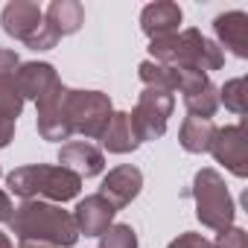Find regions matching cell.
<instances>
[{"mask_svg":"<svg viewBox=\"0 0 248 248\" xmlns=\"http://www.w3.org/2000/svg\"><path fill=\"white\" fill-rule=\"evenodd\" d=\"M172 108H175V96L170 91L143 88V93L138 96V105L129 111L135 135L140 143H152V140L167 135V123L172 117Z\"/></svg>","mask_w":248,"mask_h":248,"instance_id":"cell-6","label":"cell"},{"mask_svg":"<svg viewBox=\"0 0 248 248\" xmlns=\"http://www.w3.org/2000/svg\"><path fill=\"white\" fill-rule=\"evenodd\" d=\"M6 187L9 193L21 196L24 202L38 199V202H50V204H62L70 202L82 193V178L73 175L64 167H50V164H30V167H18L6 175Z\"/></svg>","mask_w":248,"mask_h":248,"instance_id":"cell-3","label":"cell"},{"mask_svg":"<svg viewBox=\"0 0 248 248\" xmlns=\"http://www.w3.org/2000/svg\"><path fill=\"white\" fill-rule=\"evenodd\" d=\"M149 59L167 67H190V70H202L210 76V70H219L225 64V53L216 41L204 38L199 30H181L164 38H152L149 41Z\"/></svg>","mask_w":248,"mask_h":248,"instance_id":"cell-2","label":"cell"},{"mask_svg":"<svg viewBox=\"0 0 248 248\" xmlns=\"http://www.w3.org/2000/svg\"><path fill=\"white\" fill-rule=\"evenodd\" d=\"M210 155L216 158V164H222L236 178L248 175V140H245V126L242 123L216 129L213 143H210Z\"/></svg>","mask_w":248,"mask_h":248,"instance_id":"cell-8","label":"cell"},{"mask_svg":"<svg viewBox=\"0 0 248 248\" xmlns=\"http://www.w3.org/2000/svg\"><path fill=\"white\" fill-rule=\"evenodd\" d=\"M21 248H47V245H35V242H21Z\"/></svg>","mask_w":248,"mask_h":248,"instance_id":"cell-30","label":"cell"},{"mask_svg":"<svg viewBox=\"0 0 248 248\" xmlns=\"http://www.w3.org/2000/svg\"><path fill=\"white\" fill-rule=\"evenodd\" d=\"M59 167L70 170L79 178H93L105 170V155L88 140H67L59 149Z\"/></svg>","mask_w":248,"mask_h":248,"instance_id":"cell-11","label":"cell"},{"mask_svg":"<svg viewBox=\"0 0 248 248\" xmlns=\"http://www.w3.org/2000/svg\"><path fill=\"white\" fill-rule=\"evenodd\" d=\"M181 18H184V12H181L178 3H172V0H158V3L143 6V12H140V30L149 35V41L152 38H164V35L178 32Z\"/></svg>","mask_w":248,"mask_h":248,"instance_id":"cell-15","label":"cell"},{"mask_svg":"<svg viewBox=\"0 0 248 248\" xmlns=\"http://www.w3.org/2000/svg\"><path fill=\"white\" fill-rule=\"evenodd\" d=\"M99 143H102V149L111 152V155H129V152H135V149L140 146L129 111H114V117H111V123H108V129L102 132Z\"/></svg>","mask_w":248,"mask_h":248,"instance_id":"cell-16","label":"cell"},{"mask_svg":"<svg viewBox=\"0 0 248 248\" xmlns=\"http://www.w3.org/2000/svg\"><path fill=\"white\" fill-rule=\"evenodd\" d=\"M213 32H216V44L225 50H231L236 59H248V15L233 9L225 15L213 18Z\"/></svg>","mask_w":248,"mask_h":248,"instance_id":"cell-13","label":"cell"},{"mask_svg":"<svg viewBox=\"0 0 248 248\" xmlns=\"http://www.w3.org/2000/svg\"><path fill=\"white\" fill-rule=\"evenodd\" d=\"M12 213H15V204H12L9 193L0 190V222H9V219H12Z\"/></svg>","mask_w":248,"mask_h":248,"instance_id":"cell-28","label":"cell"},{"mask_svg":"<svg viewBox=\"0 0 248 248\" xmlns=\"http://www.w3.org/2000/svg\"><path fill=\"white\" fill-rule=\"evenodd\" d=\"M6 225L21 242H35L47 248H73L79 242V228L73 222V213L62 210V204L38 199L21 202Z\"/></svg>","mask_w":248,"mask_h":248,"instance_id":"cell-1","label":"cell"},{"mask_svg":"<svg viewBox=\"0 0 248 248\" xmlns=\"http://www.w3.org/2000/svg\"><path fill=\"white\" fill-rule=\"evenodd\" d=\"M0 248H15L12 239H9V233H3V231H0Z\"/></svg>","mask_w":248,"mask_h":248,"instance_id":"cell-29","label":"cell"},{"mask_svg":"<svg viewBox=\"0 0 248 248\" xmlns=\"http://www.w3.org/2000/svg\"><path fill=\"white\" fill-rule=\"evenodd\" d=\"M0 175H3V170H0Z\"/></svg>","mask_w":248,"mask_h":248,"instance_id":"cell-31","label":"cell"},{"mask_svg":"<svg viewBox=\"0 0 248 248\" xmlns=\"http://www.w3.org/2000/svg\"><path fill=\"white\" fill-rule=\"evenodd\" d=\"M114 117L111 96L102 91H67V120L73 135H82L88 140H99L102 132Z\"/></svg>","mask_w":248,"mask_h":248,"instance_id":"cell-5","label":"cell"},{"mask_svg":"<svg viewBox=\"0 0 248 248\" xmlns=\"http://www.w3.org/2000/svg\"><path fill=\"white\" fill-rule=\"evenodd\" d=\"M0 24H3V32L9 38L30 47V41L44 27V9L38 3H32V0H12L0 12Z\"/></svg>","mask_w":248,"mask_h":248,"instance_id":"cell-9","label":"cell"},{"mask_svg":"<svg viewBox=\"0 0 248 248\" xmlns=\"http://www.w3.org/2000/svg\"><path fill=\"white\" fill-rule=\"evenodd\" d=\"M44 24L59 38L73 35L85 24V6L79 3V0H53V3L47 6V12H44Z\"/></svg>","mask_w":248,"mask_h":248,"instance_id":"cell-17","label":"cell"},{"mask_svg":"<svg viewBox=\"0 0 248 248\" xmlns=\"http://www.w3.org/2000/svg\"><path fill=\"white\" fill-rule=\"evenodd\" d=\"M213 135H216L213 120L184 117L181 129H178V143H181V149H184V152H190V155H202V152H210Z\"/></svg>","mask_w":248,"mask_h":248,"instance_id":"cell-18","label":"cell"},{"mask_svg":"<svg viewBox=\"0 0 248 248\" xmlns=\"http://www.w3.org/2000/svg\"><path fill=\"white\" fill-rule=\"evenodd\" d=\"M114 216H117V210H114L99 193L85 196V199L76 204V210H73V222H76V228H79V236H82V233H85V236H102V233L114 225Z\"/></svg>","mask_w":248,"mask_h":248,"instance_id":"cell-12","label":"cell"},{"mask_svg":"<svg viewBox=\"0 0 248 248\" xmlns=\"http://www.w3.org/2000/svg\"><path fill=\"white\" fill-rule=\"evenodd\" d=\"M138 76H140L143 88H161V91L175 93V67H167V64H158V62L146 59V62H140Z\"/></svg>","mask_w":248,"mask_h":248,"instance_id":"cell-19","label":"cell"},{"mask_svg":"<svg viewBox=\"0 0 248 248\" xmlns=\"http://www.w3.org/2000/svg\"><path fill=\"white\" fill-rule=\"evenodd\" d=\"M140 187H143V172L138 167H132V164H120V167L108 170V175L102 178L99 196L114 210H123L140 196Z\"/></svg>","mask_w":248,"mask_h":248,"instance_id":"cell-10","label":"cell"},{"mask_svg":"<svg viewBox=\"0 0 248 248\" xmlns=\"http://www.w3.org/2000/svg\"><path fill=\"white\" fill-rule=\"evenodd\" d=\"M21 111H24V96L18 93V88L0 82V120L15 123L21 117Z\"/></svg>","mask_w":248,"mask_h":248,"instance_id":"cell-23","label":"cell"},{"mask_svg":"<svg viewBox=\"0 0 248 248\" xmlns=\"http://www.w3.org/2000/svg\"><path fill=\"white\" fill-rule=\"evenodd\" d=\"M216 248H248V233L242 231V228H228V231H222L219 236H216V242H213Z\"/></svg>","mask_w":248,"mask_h":248,"instance_id":"cell-25","label":"cell"},{"mask_svg":"<svg viewBox=\"0 0 248 248\" xmlns=\"http://www.w3.org/2000/svg\"><path fill=\"white\" fill-rule=\"evenodd\" d=\"M222 102H225L228 111L245 114V76H236V79H231L219 88V105Z\"/></svg>","mask_w":248,"mask_h":248,"instance_id":"cell-22","label":"cell"},{"mask_svg":"<svg viewBox=\"0 0 248 248\" xmlns=\"http://www.w3.org/2000/svg\"><path fill=\"white\" fill-rule=\"evenodd\" d=\"M12 140H15V123L0 120V149H6Z\"/></svg>","mask_w":248,"mask_h":248,"instance_id":"cell-27","label":"cell"},{"mask_svg":"<svg viewBox=\"0 0 248 248\" xmlns=\"http://www.w3.org/2000/svg\"><path fill=\"white\" fill-rule=\"evenodd\" d=\"M190 196L196 202V219L204 228H210L216 233L233 228L236 207H233V199H231V190H228L225 178L213 167H204L193 175Z\"/></svg>","mask_w":248,"mask_h":248,"instance_id":"cell-4","label":"cell"},{"mask_svg":"<svg viewBox=\"0 0 248 248\" xmlns=\"http://www.w3.org/2000/svg\"><path fill=\"white\" fill-rule=\"evenodd\" d=\"M21 70V56L15 50H6V47H0V82H6V85H15V76Z\"/></svg>","mask_w":248,"mask_h":248,"instance_id":"cell-24","label":"cell"},{"mask_svg":"<svg viewBox=\"0 0 248 248\" xmlns=\"http://www.w3.org/2000/svg\"><path fill=\"white\" fill-rule=\"evenodd\" d=\"M62 79H59V73H56V67L50 64V62H21V70H18V76H15V88H18V93L24 96V102L27 99H38V96H44L53 85H59Z\"/></svg>","mask_w":248,"mask_h":248,"instance_id":"cell-14","label":"cell"},{"mask_svg":"<svg viewBox=\"0 0 248 248\" xmlns=\"http://www.w3.org/2000/svg\"><path fill=\"white\" fill-rule=\"evenodd\" d=\"M184 105H187L190 117L210 120V117L216 114V108H219V88L210 82V85H204V88H199V91L187 93V96H184Z\"/></svg>","mask_w":248,"mask_h":248,"instance_id":"cell-20","label":"cell"},{"mask_svg":"<svg viewBox=\"0 0 248 248\" xmlns=\"http://www.w3.org/2000/svg\"><path fill=\"white\" fill-rule=\"evenodd\" d=\"M67 91L70 88L64 82H59L44 96L35 99V126H38V135L44 140L62 143V140L73 138L70 120H67Z\"/></svg>","mask_w":248,"mask_h":248,"instance_id":"cell-7","label":"cell"},{"mask_svg":"<svg viewBox=\"0 0 248 248\" xmlns=\"http://www.w3.org/2000/svg\"><path fill=\"white\" fill-rule=\"evenodd\" d=\"M99 248H138V233L126 222H114L99 236Z\"/></svg>","mask_w":248,"mask_h":248,"instance_id":"cell-21","label":"cell"},{"mask_svg":"<svg viewBox=\"0 0 248 248\" xmlns=\"http://www.w3.org/2000/svg\"><path fill=\"white\" fill-rule=\"evenodd\" d=\"M167 248H216L207 236H202V233H193V231H187V233H178Z\"/></svg>","mask_w":248,"mask_h":248,"instance_id":"cell-26","label":"cell"}]
</instances>
